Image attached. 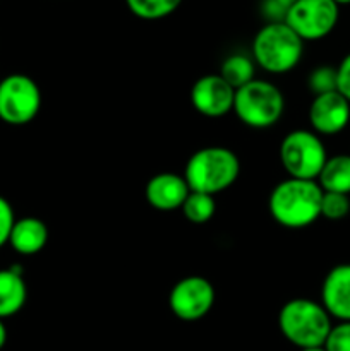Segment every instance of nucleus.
<instances>
[{"label":"nucleus","instance_id":"1","mask_svg":"<svg viewBox=\"0 0 350 351\" xmlns=\"http://www.w3.org/2000/svg\"><path fill=\"white\" fill-rule=\"evenodd\" d=\"M321 199L318 182L288 177L271 191L268 209L278 225L301 230L321 218Z\"/></svg>","mask_w":350,"mask_h":351},{"label":"nucleus","instance_id":"2","mask_svg":"<svg viewBox=\"0 0 350 351\" xmlns=\"http://www.w3.org/2000/svg\"><path fill=\"white\" fill-rule=\"evenodd\" d=\"M240 173V161L232 149L209 146L196 151L187 160L184 178L192 192L216 195L235 184Z\"/></svg>","mask_w":350,"mask_h":351},{"label":"nucleus","instance_id":"3","mask_svg":"<svg viewBox=\"0 0 350 351\" xmlns=\"http://www.w3.org/2000/svg\"><path fill=\"white\" fill-rule=\"evenodd\" d=\"M278 328L288 343L304 350L325 345L333 324L321 302L292 298L280 308Z\"/></svg>","mask_w":350,"mask_h":351},{"label":"nucleus","instance_id":"4","mask_svg":"<svg viewBox=\"0 0 350 351\" xmlns=\"http://www.w3.org/2000/svg\"><path fill=\"white\" fill-rule=\"evenodd\" d=\"M253 60L270 74H287L302 60L304 41L287 23H266L253 40Z\"/></svg>","mask_w":350,"mask_h":351},{"label":"nucleus","instance_id":"5","mask_svg":"<svg viewBox=\"0 0 350 351\" xmlns=\"http://www.w3.org/2000/svg\"><path fill=\"white\" fill-rule=\"evenodd\" d=\"M232 112L250 129H270L285 112L283 93L273 82L254 79L237 89Z\"/></svg>","mask_w":350,"mask_h":351},{"label":"nucleus","instance_id":"6","mask_svg":"<svg viewBox=\"0 0 350 351\" xmlns=\"http://www.w3.org/2000/svg\"><path fill=\"white\" fill-rule=\"evenodd\" d=\"M278 156L288 177L301 178V180H318L328 160L321 136L307 129L288 132L281 139Z\"/></svg>","mask_w":350,"mask_h":351},{"label":"nucleus","instance_id":"7","mask_svg":"<svg viewBox=\"0 0 350 351\" xmlns=\"http://www.w3.org/2000/svg\"><path fill=\"white\" fill-rule=\"evenodd\" d=\"M41 108V91L36 82L24 74L7 75L0 81V120L9 125L33 122Z\"/></svg>","mask_w":350,"mask_h":351},{"label":"nucleus","instance_id":"8","mask_svg":"<svg viewBox=\"0 0 350 351\" xmlns=\"http://www.w3.org/2000/svg\"><path fill=\"white\" fill-rule=\"evenodd\" d=\"M340 7L333 0H297L288 7L285 23L302 41L328 36L338 24Z\"/></svg>","mask_w":350,"mask_h":351},{"label":"nucleus","instance_id":"9","mask_svg":"<svg viewBox=\"0 0 350 351\" xmlns=\"http://www.w3.org/2000/svg\"><path fill=\"white\" fill-rule=\"evenodd\" d=\"M215 288L206 278L187 276L177 281L168 295L172 314L185 322H194L208 315L215 305Z\"/></svg>","mask_w":350,"mask_h":351},{"label":"nucleus","instance_id":"10","mask_svg":"<svg viewBox=\"0 0 350 351\" xmlns=\"http://www.w3.org/2000/svg\"><path fill=\"white\" fill-rule=\"evenodd\" d=\"M235 89L220 74H206L192 84L191 103L194 110L208 119H220L233 110Z\"/></svg>","mask_w":350,"mask_h":351},{"label":"nucleus","instance_id":"11","mask_svg":"<svg viewBox=\"0 0 350 351\" xmlns=\"http://www.w3.org/2000/svg\"><path fill=\"white\" fill-rule=\"evenodd\" d=\"M309 123L318 136H336L350 122V103L338 91L314 96L309 105Z\"/></svg>","mask_w":350,"mask_h":351},{"label":"nucleus","instance_id":"12","mask_svg":"<svg viewBox=\"0 0 350 351\" xmlns=\"http://www.w3.org/2000/svg\"><path fill=\"white\" fill-rule=\"evenodd\" d=\"M189 189L184 175L163 171L150 178L144 189V195L151 208L158 211H175L180 209L184 201L187 199Z\"/></svg>","mask_w":350,"mask_h":351},{"label":"nucleus","instance_id":"13","mask_svg":"<svg viewBox=\"0 0 350 351\" xmlns=\"http://www.w3.org/2000/svg\"><path fill=\"white\" fill-rule=\"evenodd\" d=\"M321 305L331 319L350 321V264L328 271L321 285Z\"/></svg>","mask_w":350,"mask_h":351},{"label":"nucleus","instance_id":"14","mask_svg":"<svg viewBox=\"0 0 350 351\" xmlns=\"http://www.w3.org/2000/svg\"><path fill=\"white\" fill-rule=\"evenodd\" d=\"M48 242V228L40 218L26 216L16 219L10 232L9 243L21 256H34L41 252Z\"/></svg>","mask_w":350,"mask_h":351},{"label":"nucleus","instance_id":"15","mask_svg":"<svg viewBox=\"0 0 350 351\" xmlns=\"http://www.w3.org/2000/svg\"><path fill=\"white\" fill-rule=\"evenodd\" d=\"M27 287L23 274L16 269H0V319L16 315L24 307Z\"/></svg>","mask_w":350,"mask_h":351},{"label":"nucleus","instance_id":"16","mask_svg":"<svg viewBox=\"0 0 350 351\" xmlns=\"http://www.w3.org/2000/svg\"><path fill=\"white\" fill-rule=\"evenodd\" d=\"M316 182L323 192L350 195V154H336L328 158Z\"/></svg>","mask_w":350,"mask_h":351},{"label":"nucleus","instance_id":"17","mask_svg":"<svg viewBox=\"0 0 350 351\" xmlns=\"http://www.w3.org/2000/svg\"><path fill=\"white\" fill-rule=\"evenodd\" d=\"M220 75L223 81L229 82L233 89H239L242 86L249 84L254 81L256 75V64H254L253 57H247L244 53H233L223 60L222 69H220Z\"/></svg>","mask_w":350,"mask_h":351},{"label":"nucleus","instance_id":"18","mask_svg":"<svg viewBox=\"0 0 350 351\" xmlns=\"http://www.w3.org/2000/svg\"><path fill=\"white\" fill-rule=\"evenodd\" d=\"M180 3L182 0H126L127 9L144 21H158L172 16Z\"/></svg>","mask_w":350,"mask_h":351},{"label":"nucleus","instance_id":"19","mask_svg":"<svg viewBox=\"0 0 350 351\" xmlns=\"http://www.w3.org/2000/svg\"><path fill=\"white\" fill-rule=\"evenodd\" d=\"M180 209L182 213H184L187 221L194 223V225L208 223L216 213L215 195H208V194H201V192L191 191Z\"/></svg>","mask_w":350,"mask_h":351},{"label":"nucleus","instance_id":"20","mask_svg":"<svg viewBox=\"0 0 350 351\" xmlns=\"http://www.w3.org/2000/svg\"><path fill=\"white\" fill-rule=\"evenodd\" d=\"M350 213V197L336 192H323L321 216L329 221L345 219Z\"/></svg>","mask_w":350,"mask_h":351},{"label":"nucleus","instance_id":"21","mask_svg":"<svg viewBox=\"0 0 350 351\" xmlns=\"http://www.w3.org/2000/svg\"><path fill=\"white\" fill-rule=\"evenodd\" d=\"M307 88L314 96L336 91V67L319 65L309 74Z\"/></svg>","mask_w":350,"mask_h":351},{"label":"nucleus","instance_id":"22","mask_svg":"<svg viewBox=\"0 0 350 351\" xmlns=\"http://www.w3.org/2000/svg\"><path fill=\"white\" fill-rule=\"evenodd\" d=\"M323 346L326 351H350V321L333 326Z\"/></svg>","mask_w":350,"mask_h":351},{"label":"nucleus","instance_id":"23","mask_svg":"<svg viewBox=\"0 0 350 351\" xmlns=\"http://www.w3.org/2000/svg\"><path fill=\"white\" fill-rule=\"evenodd\" d=\"M16 223V216H14V209L10 202L5 197L0 195V247L9 243L10 232Z\"/></svg>","mask_w":350,"mask_h":351},{"label":"nucleus","instance_id":"24","mask_svg":"<svg viewBox=\"0 0 350 351\" xmlns=\"http://www.w3.org/2000/svg\"><path fill=\"white\" fill-rule=\"evenodd\" d=\"M336 91L350 103V53H347L336 67Z\"/></svg>","mask_w":350,"mask_h":351},{"label":"nucleus","instance_id":"25","mask_svg":"<svg viewBox=\"0 0 350 351\" xmlns=\"http://www.w3.org/2000/svg\"><path fill=\"white\" fill-rule=\"evenodd\" d=\"M263 14L268 19V23H285L287 9L277 2V0H264L263 2Z\"/></svg>","mask_w":350,"mask_h":351},{"label":"nucleus","instance_id":"26","mask_svg":"<svg viewBox=\"0 0 350 351\" xmlns=\"http://www.w3.org/2000/svg\"><path fill=\"white\" fill-rule=\"evenodd\" d=\"M5 341H7V329L5 326H3V321L0 319V350L5 346Z\"/></svg>","mask_w":350,"mask_h":351},{"label":"nucleus","instance_id":"27","mask_svg":"<svg viewBox=\"0 0 350 351\" xmlns=\"http://www.w3.org/2000/svg\"><path fill=\"white\" fill-rule=\"evenodd\" d=\"M277 2L280 3V5H283L285 9L288 10V7H292V5H294V3L297 2V0H277Z\"/></svg>","mask_w":350,"mask_h":351},{"label":"nucleus","instance_id":"28","mask_svg":"<svg viewBox=\"0 0 350 351\" xmlns=\"http://www.w3.org/2000/svg\"><path fill=\"white\" fill-rule=\"evenodd\" d=\"M301 351H326L325 346H314V348H304Z\"/></svg>","mask_w":350,"mask_h":351},{"label":"nucleus","instance_id":"29","mask_svg":"<svg viewBox=\"0 0 350 351\" xmlns=\"http://www.w3.org/2000/svg\"><path fill=\"white\" fill-rule=\"evenodd\" d=\"M333 2H335L336 3V5H349V3H350V0H333Z\"/></svg>","mask_w":350,"mask_h":351},{"label":"nucleus","instance_id":"30","mask_svg":"<svg viewBox=\"0 0 350 351\" xmlns=\"http://www.w3.org/2000/svg\"><path fill=\"white\" fill-rule=\"evenodd\" d=\"M0 81H2V79H0Z\"/></svg>","mask_w":350,"mask_h":351}]
</instances>
